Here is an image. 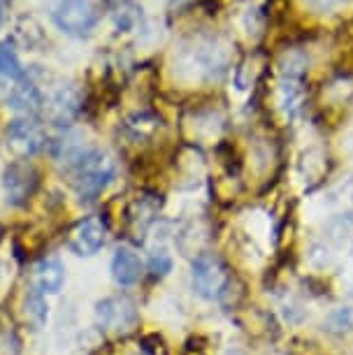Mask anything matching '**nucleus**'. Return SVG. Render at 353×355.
Segmentation results:
<instances>
[{
	"instance_id": "nucleus-1",
	"label": "nucleus",
	"mask_w": 353,
	"mask_h": 355,
	"mask_svg": "<svg viewBox=\"0 0 353 355\" xmlns=\"http://www.w3.org/2000/svg\"><path fill=\"white\" fill-rule=\"evenodd\" d=\"M72 172V186L79 200L93 202L103 196V191L114 182L117 177V163L107 151L103 149H86L75 165Z\"/></svg>"
},
{
	"instance_id": "nucleus-2",
	"label": "nucleus",
	"mask_w": 353,
	"mask_h": 355,
	"mask_svg": "<svg viewBox=\"0 0 353 355\" xmlns=\"http://www.w3.org/2000/svg\"><path fill=\"white\" fill-rule=\"evenodd\" d=\"M191 284L203 300L218 302L230 291V272L214 253H200L191 263Z\"/></svg>"
},
{
	"instance_id": "nucleus-3",
	"label": "nucleus",
	"mask_w": 353,
	"mask_h": 355,
	"mask_svg": "<svg viewBox=\"0 0 353 355\" xmlns=\"http://www.w3.org/2000/svg\"><path fill=\"white\" fill-rule=\"evenodd\" d=\"M100 12L93 0H61L54 10V24L58 31L72 37H84L96 28Z\"/></svg>"
},
{
	"instance_id": "nucleus-4",
	"label": "nucleus",
	"mask_w": 353,
	"mask_h": 355,
	"mask_svg": "<svg viewBox=\"0 0 353 355\" xmlns=\"http://www.w3.org/2000/svg\"><path fill=\"white\" fill-rule=\"evenodd\" d=\"M96 320L100 330L112 334H126L137 325L139 313L130 297H126V295H112V297L100 300L96 304Z\"/></svg>"
},
{
	"instance_id": "nucleus-5",
	"label": "nucleus",
	"mask_w": 353,
	"mask_h": 355,
	"mask_svg": "<svg viewBox=\"0 0 353 355\" xmlns=\"http://www.w3.org/2000/svg\"><path fill=\"white\" fill-rule=\"evenodd\" d=\"M40 186V172L31 160H15L3 172L5 198L12 207H24L35 196Z\"/></svg>"
},
{
	"instance_id": "nucleus-6",
	"label": "nucleus",
	"mask_w": 353,
	"mask_h": 355,
	"mask_svg": "<svg viewBox=\"0 0 353 355\" xmlns=\"http://www.w3.org/2000/svg\"><path fill=\"white\" fill-rule=\"evenodd\" d=\"M107 242V220L98 214L82 218L72 227L70 234V251L75 256H96Z\"/></svg>"
},
{
	"instance_id": "nucleus-7",
	"label": "nucleus",
	"mask_w": 353,
	"mask_h": 355,
	"mask_svg": "<svg viewBox=\"0 0 353 355\" xmlns=\"http://www.w3.org/2000/svg\"><path fill=\"white\" fill-rule=\"evenodd\" d=\"M8 142L17 153L31 158L46 146V132L37 119L21 116L8 125Z\"/></svg>"
},
{
	"instance_id": "nucleus-8",
	"label": "nucleus",
	"mask_w": 353,
	"mask_h": 355,
	"mask_svg": "<svg viewBox=\"0 0 353 355\" xmlns=\"http://www.w3.org/2000/svg\"><path fill=\"white\" fill-rule=\"evenodd\" d=\"M110 272L117 286L128 288V286H135L137 281L142 279L144 263H142V258H139V253L132 251L130 246H119L114 251V256H112Z\"/></svg>"
},
{
	"instance_id": "nucleus-9",
	"label": "nucleus",
	"mask_w": 353,
	"mask_h": 355,
	"mask_svg": "<svg viewBox=\"0 0 353 355\" xmlns=\"http://www.w3.org/2000/svg\"><path fill=\"white\" fill-rule=\"evenodd\" d=\"M304 77L300 70H286L282 82H279V105L289 119H295L304 107Z\"/></svg>"
},
{
	"instance_id": "nucleus-10",
	"label": "nucleus",
	"mask_w": 353,
	"mask_h": 355,
	"mask_svg": "<svg viewBox=\"0 0 353 355\" xmlns=\"http://www.w3.org/2000/svg\"><path fill=\"white\" fill-rule=\"evenodd\" d=\"M8 105L21 116L37 119V114L44 110V96L33 82H19L15 89L10 91Z\"/></svg>"
},
{
	"instance_id": "nucleus-11",
	"label": "nucleus",
	"mask_w": 353,
	"mask_h": 355,
	"mask_svg": "<svg viewBox=\"0 0 353 355\" xmlns=\"http://www.w3.org/2000/svg\"><path fill=\"white\" fill-rule=\"evenodd\" d=\"M65 284V267L58 258H44L35 265V288L44 295L61 293Z\"/></svg>"
},
{
	"instance_id": "nucleus-12",
	"label": "nucleus",
	"mask_w": 353,
	"mask_h": 355,
	"mask_svg": "<svg viewBox=\"0 0 353 355\" xmlns=\"http://www.w3.org/2000/svg\"><path fill=\"white\" fill-rule=\"evenodd\" d=\"M82 110V96L75 86H63L51 100V119L58 125H68Z\"/></svg>"
},
{
	"instance_id": "nucleus-13",
	"label": "nucleus",
	"mask_w": 353,
	"mask_h": 355,
	"mask_svg": "<svg viewBox=\"0 0 353 355\" xmlns=\"http://www.w3.org/2000/svg\"><path fill=\"white\" fill-rule=\"evenodd\" d=\"M105 10H107L110 19L114 21L117 31L128 33L142 21V8L135 0H105Z\"/></svg>"
},
{
	"instance_id": "nucleus-14",
	"label": "nucleus",
	"mask_w": 353,
	"mask_h": 355,
	"mask_svg": "<svg viewBox=\"0 0 353 355\" xmlns=\"http://www.w3.org/2000/svg\"><path fill=\"white\" fill-rule=\"evenodd\" d=\"M46 313H49V306H46L44 293H40L37 288H31L24 297L26 323H28L33 330H42L44 323H46Z\"/></svg>"
},
{
	"instance_id": "nucleus-15",
	"label": "nucleus",
	"mask_w": 353,
	"mask_h": 355,
	"mask_svg": "<svg viewBox=\"0 0 353 355\" xmlns=\"http://www.w3.org/2000/svg\"><path fill=\"white\" fill-rule=\"evenodd\" d=\"M0 75L12 79V82H24L26 77V68L12 40H3L0 42Z\"/></svg>"
},
{
	"instance_id": "nucleus-16",
	"label": "nucleus",
	"mask_w": 353,
	"mask_h": 355,
	"mask_svg": "<svg viewBox=\"0 0 353 355\" xmlns=\"http://www.w3.org/2000/svg\"><path fill=\"white\" fill-rule=\"evenodd\" d=\"M149 272L154 274V277H165V274L172 272V258L170 253L165 249H156L151 253L149 258Z\"/></svg>"
},
{
	"instance_id": "nucleus-17",
	"label": "nucleus",
	"mask_w": 353,
	"mask_h": 355,
	"mask_svg": "<svg viewBox=\"0 0 353 355\" xmlns=\"http://www.w3.org/2000/svg\"><path fill=\"white\" fill-rule=\"evenodd\" d=\"M5 24V10H3V3H0V26Z\"/></svg>"
},
{
	"instance_id": "nucleus-18",
	"label": "nucleus",
	"mask_w": 353,
	"mask_h": 355,
	"mask_svg": "<svg viewBox=\"0 0 353 355\" xmlns=\"http://www.w3.org/2000/svg\"><path fill=\"white\" fill-rule=\"evenodd\" d=\"M228 355H242V353H239V351H230Z\"/></svg>"
},
{
	"instance_id": "nucleus-19",
	"label": "nucleus",
	"mask_w": 353,
	"mask_h": 355,
	"mask_svg": "<svg viewBox=\"0 0 353 355\" xmlns=\"http://www.w3.org/2000/svg\"><path fill=\"white\" fill-rule=\"evenodd\" d=\"M0 3H12V0H0Z\"/></svg>"
},
{
	"instance_id": "nucleus-20",
	"label": "nucleus",
	"mask_w": 353,
	"mask_h": 355,
	"mask_svg": "<svg viewBox=\"0 0 353 355\" xmlns=\"http://www.w3.org/2000/svg\"><path fill=\"white\" fill-rule=\"evenodd\" d=\"M0 274H3V267H0Z\"/></svg>"
}]
</instances>
